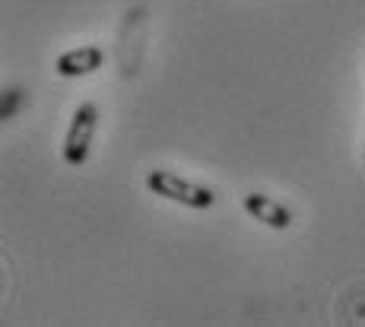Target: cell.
<instances>
[{
  "label": "cell",
  "instance_id": "4",
  "mask_svg": "<svg viewBox=\"0 0 365 327\" xmlns=\"http://www.w3.org/2000/svg\"><path fill=\"white\" fill-rule=\"evenodd\" d=\"M242 204L257 222H264V226H270V229H289L292 226V210L289 207H283L279 200L267 197V194L251 191V194H245L242 197Z\"/></svg>",
  "mask_w": 365,
  "mask_h": 327
},
{
  "label": "cell",
  "instance_id": "1",
  "mask_svg": "<svg viewBox=\"0 0 365 327\" xmlns=\"http://www.w3.org/2000/svg\"><path fill=\"white\" fill-rule=\"evenodd\" d=\"M146 187H150L153 194H159V197L172 200V204L187 207V210H210V207L216 204V194L210 191V187L187 182V178L175 175V172H168V169H153L150 175H146Z\"/></svg>",
  "mask_w": 365,
  "mask_h": 327
},
{
  "label": "cell",
  "instance_id": "2",
  "mask_svg": "<svg viewBox=\"0 0 365 327\" xmlns=\"http://www.w3.org/2000/svg\"><path fill=\"white\" fill-rule=\"evenodd\" d=\"M96 128H99V108H96V102H83L73 111V121H70L67 137H64V162L70 169L86 165L89 152H93Z\"/></svg>",
  "mask_w": 365,
  "mask_h": 327
},
{
  "label": "cell",
  "instance_id": "5",
  "mask_svg": "<svg viewBox=\"0 0 365 327\" xmlns=\"http://www.w3.org/2000/svg\"><path fill=\"white\" fill-rule=\"evenodd\" d=\"M16 99H19V89H10V102L4 105V118L13 115V108H16Z\"/></svg>",
  "mask_w": 365,
  "mask_h": 327
},
{
  "label": "cell",
  "instance_id": "3",
  "mask_svg": "<svg viewBox=\"0 0 365 327\" xmlns=\"http://www.w3.org/2000/svg\"><path fill=\"white\" fill-rule=\"evenodd\" d=\"M105 67V51L99 45H80L64 51L54 61V73L64 76V80H76V76H89Z\"/></svg>",
  "mask_w": 365,
  "mask_h": 327
}]
</instances>
